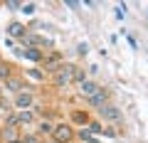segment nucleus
Returning <instances> with one entry per match:
<instances>
[{"label":"nucleus","instance_id":"nucleus-1","mask_svg":"<svg viewBox=\"0 0 148 143\" xmlns=\"http://www.w3.org/2000/svg\"><path fill=\"white\" fill-rule=\"evenodd\" d=\"M72 128L67 126V123H59L57 128H52V138H54V143H69L72 141Z\"/></svg>","mask_w":148,"mask_h":143},{"label":"nucleus","instance_id":"nucleus-2","mask_svg":"<svg viewBox=\"0 0 148 143\" xmlns=\"http://www.w3.org/2000/svg\"><path fill=\"white\" fill-rule=\"evenodd\" d=\"M99 114H101V118H106V121H119V118H121V111H119L116 106H111V104H104L99 109Z\"/></svg>","mask_w":148,"mask_h":143},{"label":"nucleus","instance_id":"nucleus-3","mask_svg":"<svg viewBox=\"0 0 148 143\" xmlns=\"http://www.w3.org/2000/svg\"><path fill=\"white\" fill-rule=\"evenodd\" d=\"M72 72H74V67H62L57 72V77H54V79H57V84L62 86V84H69V81H72Z\"/></svg>","mask_w":148,"mask_h":143},{"label":"nucleus","instance_id":"nucleus-4","mask_svg":"<svg viewBox=\"0 0 148 143\" xmlns=\"http://www.w3.org/2000/svg\"><path fill=\"white\" fill-rule=\"evenodd\" d=\"M99 89H101V86H99V84H94V81H89V79H84V81L79 84V91H82L84 96H94Z\"/></svg>","mask_w":148,"mask_h":143},{"label":"nucleus","instance_id":"nucleus-5","mask_svg":"<svg viewBox=\"0 0 148 143\" xmlns=\"http://www.w3.org/2000/svg\"><path fill=\"white\" fill-rule=\"evenodd\" d=\"M106 101H109V94H106L104 89H99L94 96H89V104H91V106H99V109L106 104Z\"/></svg>","mask_w":148,"mask_h":143},{"label":"nucleus","instance_id":"nucleus-6","mask_svg":"<svg viewBox=\"0 0 148 143\" xmlns=\"http://www.w3.org/2000/svg\"><path fill=\"white\" fill-rule=\"evenodd\" d=\"M17 54L32 59V62H40V59H42V52H40V49H35V47H30V49H17Z\"/></svg>","mask_w":148,"mask_h":143},{"label":"nucleus","instance_id":"nucleus-7","mask_svg":"<svg viewBox=\"0 0 148 143\" xmlns=\"http://www.w3.org/2000/svg\"><path fill=\"white\" fill-rule=\"evenodd\" d=\"M15 104L20 106V109H27V106L32 104V94H30V91H20L17 99H15Z\"/></svg>","mask_w":148,"mask_h":143},{"label":"nucleus","instance_id":"nucleus-8","mask_svg":"<svg viewBox=\"0 0 148 143\" xmlns=\"http://www.w3.org/2000/svg\"><path fill=\"white\" fill-rule=\"evenodd\" d=\"M8 32H10L12 37H25V32H27V30H25V27L20 25V22H12V25L8 27Z\"/></svg>","mask_w":148,"mask_h":143},{"label":"nucleus","instance_id":"nucleus-9","mask_svg":"<svg viewBox=\"0 0 148 143\" xmlns=\"http://www.w3.org/2000/svg\"><path fill=\"white\" fill-rule=\"evenodd\" d=\"M79 141H82V143H99V141H96V138L91 136L89 131H84V128L79 131Z\"/></svg>","mask_w":148,"mask_h":143},{"label":"nucleus","instance_id":"nucleus-10","mask_svg":"<svg viewBox=\"0 0 148 143\" xmlns=\"http://www.w3.org/2000/svg\"><path fill=\"white\" fill-rule=\"evenodd\" d=\"M5 89H10V91H20V89H22V81H17V79H8V81H5Z\"/></svg>","mask_w":148,"mask_h":143},{"label":"nucleus","instance_id":"nucleus-11","mask_svg":"<svg viewBox=\"0 0 148 143\" xmlns=\"http://www.w3.org/2000/svg\"><path fill=\"white\" fill-rule=\"evenodd\" d=\"M17 121H20V123H30L32 121V114L30 111H20V114H17Z\"/></svg>","mask_w":148,"mask_h":143},{"label":"nucleus","instance_id":"nucleus-12","mask_svg":"<svg viewBox=\"0 0 148 143\" xmlns=\"http://www.w3.org/2000/svg\"><path fill=\"white\" fill-rule=\"evenodd\" d=\"M10 77V67L8 64H0V79H8Z\"/></svg>","mask_w":148,"mask_h":143},{"label":"nucleus","instance_id":"nucleus-13","mask_svg":"<svg viewBox=\"0 0 148 143\" xmlns=\"http://www.w3.org/2000/svg\"><path fill=\"white\" fill-rule=\"evenodd\" d=\"M72 79H77L82 84V81H84V72H82V69H74V72H72Z\"/></svg>","mask_w":148,"mask_h":143},{"label":"nucleus","instance_id":"nucleus-14","mask_svg":"<svg viewBox=\"0 0 148 143\" xmlns=\"http://www.w3.org/2000/svg\"><path fill=\"white\" fill-rule=\"evenodd\" d=\"M22 12H25V15H32V12H35V5H32V3H27V5H22Z\"/></svg>","mask_w":148,"mask_h":143},{"label":"nucleus","instance_id":"nucleus-15","mask_svg":"<svg viewBox=\"0 0 148 143\" xmlns=\"http://www.w3.org/2000/svg\"><path fill=\"white\" fill-rule=\"evenodd\" d=\"M77 49H79V54H86V52H89V44H86V42H79V47H77Z\"/></svg>","mask_w":148,"mask_h":143},{"label":"nucleus","instance_id":"nucleus-16","mask_svg":"<svg viewBox=\"0 0 148 143\" xmlns=\"http://www.w3.org/2000/svg\"><path fill=\"white\" fill-rule=\"evenodd\" d=\"M74 121H82V123H86V114H79V111H77V114H74Z\"/></svg>","mask_w":148,"mask_h":143},{"label":"nucleus","instance_id":"nucleus-17","mask_svg":"<svg viewBox=\"0 0 148 143\" xmlns=\"http://www.w3.org/2000/svg\"><path fill=\"white\" fill-rule=\"evenodd\" d=\"M5 138L12 141V138H15V128H5Z\"/></svg>","mask_w":148,"mask_h":143},{"label":"nucleus","instance_id":"nucleus-18","mask_svg":"<svg viewBox=\"0 0 148 143\" xmlns=\"http://www.w3.org/2000/svg\"><path fill=\"white\" fill-rule=\"evenodd\" d=\"M40 131H42V133H52V126H49V123H42V126H40Z\"/></svg>","mask_w":148,"mask_h":143},{"label":"nucleus","instance_id":"nucleus-19","mask_svg":"<svg viewBox=\"0 0 148 143\" xmlns=\"http://www.w3.org/2000/svg\"><path fill=\"white\" fill-rule=\"evenodd\" d=\"M89 131H94V133H101V126H99V123H89Z\"/></svg>","mask_w":148,"mask_h":143},{"label":"nucleus","instance_id":"nucleus-20","mask_svg":"<svg viewBox=\"0 0 148 143\" xmlns=\"http://www.w3.org/2000/svg\"><path fill=\"white\" fill-rule=\"evenodd\" d=\"M20 143H40V141H37V138L35 136H27V138H22V141Z\"/></svg>","mask_w":148,"mask_h":143},{"label":"nucleus","instance_id":"nucleus-21","mask_svg":"<svg viewBox=\"0 0 148 143\" xmlns=\"http://www.w3.org/2000/svg\"><path fill=\"white\" fill-rule=\"evenodd\" d=\"M30 77H32V79H42V74H40L37 69H30Z\"/></svg>","mask_w":148,"mask_h":143},{"label":"nucleus","instance_id":"nucleus-22","mask_svg":"<svg viewBox=\"0 0 148 143\" xmlns=\"http://www.w3.org/2000/svg\"><path fill=\"white\" fill-rule=\"evenodd\" d=\"M10 143H20V141H10Z\"/></svg>","mask_w":148,"mask_h":143}]
</instances>
